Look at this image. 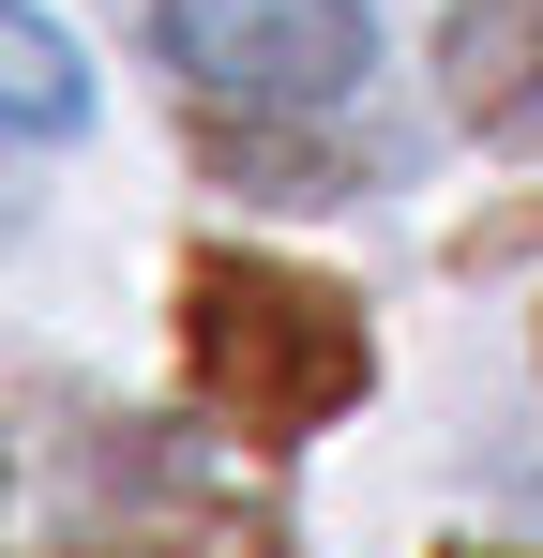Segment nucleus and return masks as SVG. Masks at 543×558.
<instances>
[{
  "instance_id": "f03ea898",
  "label": "nucleus",
  "mask_w": 543,
  "mask_h": 558,
  "mask_svg": "<svg viewBox=\"0 0 543 558\" xmlns=\"http://www.w3.org/2000/svg\"><path fill=\"white\" fill-rule=\"evenodd\" d=\"M167 61L196 76L212 106H333L377 61L362 0H167Z\"/></svg>"
},
{
  "instance_id": "20e7f679",
  "label": "nucleus",
  "mask_w": 543,
  "mask_h": 558,
  "mask_svg": "<svg viewBox=\"0 0 543 558\" xmlns=\"http://www.w3.org/2000/svg\"><path fill=\"white\" fill-rule=\"evenodd\" d=\"M0 92H15V121H31V136H76V61H61V31H46L31 0L0 15Z\"/></svg>"
},
{
  "instance_id": "f257e3e1",
  "label": "nucleus",
  "mask_w": 543,
  "mask_h": 558,
  "mask_svg": "<svg viewBox=\"0 0 543 558\" xmlns=\"http://www.w3.org/2000/svg\"><path fill=\"white\" fill-rule=\"evenodd\" d=\"M181 348H196V392L242 423V438H317L377 377V332H362L348 287L272 272V257H196L181 272Z\"/></svg>"
},
{
  "instance_id": "7ed1b4c3",
  "label": "nucleus",
  "mask_w": 543,
  "mask_h": 558,
  "mask_svg": "<svg viewBox=\"0 0 543 558\" xmlns=\"http://www.w3.org/2000/svg\"><path fill=\"white\" fill-rule=\"evenodd\" d=\"M452 106L468 121H543V0H468L452 15Z\"/></svg>"
},
{
  "instance_id": "39448f33",
  "label": "nucleus",
  "mask_w": 543,
  "mask_h": 558,
  "mask_svg": "<svg viewBox=\"0 0 543 558\" xmlns=\"http://www.w3.org/2000/svg\"><path fill=\"white\" fill-rule=\"evenodd\" d=\"M76 558H152V544H76Z\"/></svg>"
}]
</instances>
